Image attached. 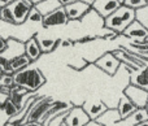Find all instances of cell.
<instances>
[{
  "label": "cell",
  "instance_id": "6da1fadb",
  "mask_svg": "<svg viewBox=\"0 0 148 126\" xmlns=\"http://www.w3.org/2000/svg\"><path fill=\"white\" fill-rule=\"evenodd\" d=\"M13 78H14V86H21L29 92H35L46 83V78L42 70L34 65H29L25 69L14 73Z\"/></svg>",
  "mask_w": 148,
  "mask_h": 126
},
{
  "label": "cell",
  "instance_id": "7a4b0ae2",
  "mask_svg": "<svg viewBox=\"0 0 148 126\" xmlns=\"http://www.w3.org/2000/svg\"><path fill=\"white\" fill-rule=\"evenodd\" d=\"M135 21V10L126 5H121L114 13L104 20V26L114 34H123V31Z\"/></svg>",
  "mask_w": 148,
  "mask_h": 126
},
{
  "label": "cell",
  "instance_id": "3957f363",
  "mask_svg": "<svg viewBox=\"0 0 148 126\" xmlns=\"http://www.w3.org/2000/svg\"><path fill=\"white\" fill-rule=\"evenodd\" d=\"M53 99H51L49 96H40L36 98V100L33 103L30 111H29L27 116H26L23 122H40L43 121L44 116L47 114V112L49 111V108L53 104ZM22 122V124H23Z\"/></svg>",
  "mask_w": 148,
  "mask_h": 126
},
{
  "label": "cell",
  "instance_id": "277c9868",
  "mask_svg": "<svg viewBox=\"0 0 148 126\" xmlns=\"http://www.w3.org/2000/svg\"><path fill=\"white\" fill-rule=\"evenodd\" d=\"M123 95H125L136 108H146V104L148 101V91L147 90L129 83V86H126L125 90H123Z\"/></svg>",
  "mask_w": 148,
  "mask_h": 126
},
{
  "label": "cell",
  "instance_id": "5b68a950",
  "mask_svg": "<svg viewBox=\"0 0 148 126\" xmlns=\"http://www.w3.org/2000/svg\"><path fill=\"white\" fill-rule=\"evenodd\" d=\"M95 65L101 70H104L108 75H114L117 73L118 68H120L121 61L114 56L113 52H107L95 61Z\"/></svg>",
  "mask_w": 148,
  "mask_h": 126
},
{
  "label": "cell",
  "instance_id": "8992f818",
  "mask_svg": "<svg viewBox=\"0 0 148 126\" xmlns=\"http://www.w3.org/2000/svg\"><path fill=\"white\" fill-rule=\"evenodd\" d=\"M121 5L122 4L118 0H95L91 8L95 10L96 14H99L103 20H105L112 13H114Z\"/></svg>",
  "mask_w": 148,
  "mask_h": 126
},
{
  "label": "cell",
  "instance_id": "52a82bcc",
  "mask_svg": "<svg viewBox=\"0 0 148 126\" xmlns=\"http://www.w3.org/2000/svg\"><path fill=\"white\" fill-rule=\"evenodd\" d=\"M7 8L10 10V13H12L14 25H22V23H25L26 21H27L29 12H30V9H31L22 0H16L14 3L8 5Z\"/></svg>",
  "mask_w": 148,
  "mask_h": 126
},
{
  "label": "cell",
  "instance_id": "ba28073f",
  "mask_svg": "<svg viewBox=\"0 0 148 126\" xmlns=\"http://www.w3.org/2000/svg\"><path fill=\"white\" fill-rule=\"evenodd\" d=\"M90 122H91V120L84 112V109L82 107L75 105L70 109L66 118H65V125L66 126H86Z\"/></svg>",
  "mask_w": 148,
  "mask_h": 126
},
{
  "label": "cell",
  "instance_id": "9c48e42d",
  "mask_svg": "<svg viewBox=\"0 0 148 126\" xmlns=\"http://www.w3.org/2000/svg\"><path fill=\"white\" fill-rule=\"evenodd\" d=\"M69 22V17H68L65 8L61 7L59 9H56L55 12L49 13V14L44 16L43 17V27H55V26H62L66 25Z\"/></svg>",
  "mask_w": 148,
  "mask_h": 126
},
{
  "label": "cell",
  "instance_id": "30bf717a",
  "mask_svg": "<svg viewBox=\"0 0 148 126\" xmlns=\"http://www.w3.org/2000/svg\"><path fill=\"white\" fill-rule=\"evenodd\" d=\"M64 8H65V12H66L68 17H69V21L81 20V18H83L84 16L92 9L91 5L86 4V3L81 1V0L74 1V3H72V4L65 5Z\"/></svg>",
  "mask_w": 148,
  "mask_h": 126
},
{
  "label": "cell",
  "instance_id": "8fae6325",
  "mask_svg": "<svg viewBox=\"0 0 148 126\" xmlns=\"http://www.w3.org/2000/svg\"><path fill=\"white\" fill-rule=\"evenodd\" d=\"M123 35L133 39V43H143L148 39V30L135 20L123 31Z\"/></svg>",
  "mask_w": 148,
  "mask_h": 126
},
{
  "label": "cell",
  "instance_id": "7c38bea8",
  "mask_svg": "<svg viewBox=\"0 0 148 126\" xmlns=\"http://www.w3.org/2000/svg\"><path fill=\"white\" fill-rule=\"evenodd\" d=\"M73 104L69 103V101H61V100H55L53 104H52V107L49 108V111L47 112V114L44 116L43 121H42V124L44 126L48 125V122L51 121L52 118H53L55 116H57V114L60 113H64V112H68L70 111V109L73 108Z\"/></svg>",
  "mask_w": 148,
  "mask_h": 126
},
{
  "label": "cell",
  "instance_id": "4fadbf2b",
  "mask_svg": "<svg viewBox=\"0 0 148 126\" xmlns=\"http://www.w3.org/2000/svg\"><path fill=\"white\" fill-rule=\"evenodd\" d=\"M82 108L84 109V112L87 113V116L90 117L91 121H96L103 113L108 109V107L105 105L103 101L97 100V101H86L82 105Z\"/></svg>",
  "mask_w": 148,
  "mask_h": 126
},
{
  "label": "cell",
  "instance_id": "5bb4252c",
  "mask_svg": "<svg viewBox=\"0 0 148 126\" xmlns=\"http://www.w3.org/2000/svg\"><path fill=\"white\" fill-rule=\"evenodd\" d=\"M1 55L9 60L14 59L20 55H25V43H22V42L17 40L14 38L7 39V48Z\"/></svg>",
  "mask_w": 148,
  "mask_h": 126
},
{
  "label": "cell",
  "instance_id": "9a60e30c",
  "mask_svg": "<svg viewBox=\"0 0 148 126\" xmlns=\"http://www.w3.org/2000/svg\"><path fill=\"white\" fill-rule=\"evenodd\" d=\"M25 55L31 60V62L36 61V60L43 55L40 46H39V42H38L36 35L30 36V38L25 42Z\"/></svg>",
  "mask_w": 148,
  "mask_h": 126
},
{
  "label": "cell",
  "instance_id": "2e32d148",
  "mask_svg": "<svg viewBox=\"0 0 148 126\" xmlns=\"http://www.w3.org/2000/svg\"><path fill=\"white\" fill-rule=\"evenodd\" d=\"M122 120H121V116L118 113L117 108H108L95 122L99 126H109V125L118 124Z\"/></svg>",
  "mask_w": 148,
  "mask_h": 126
},
{
  "label": "cell",
  "instance_id": "e0dca14e",
  "mask_svg": "<svg viewBox=\"0 0 148 126\" xmlns=\"http://www.w3.org/2000/svg\"><path fill=\"white\" fill-rule=\"evenodd\" d=\"M130 83L148 91V65L140 69H136L135 72H131Z\"/></svg>",
  "mask_w": 148,
  "mask_h": 126
},
{
  "label": "cell",
  "instance_id": "ac0fdd59",
  "mask_svg": "<svg viewBox=\"0 0 148 126\" xmlns=\"http://www.w3.org/2000/svg\"><path fill=\"white\" fill-rule=\"evenodd\" d=\"M116 108H117L118 113H120L121 120H126L130 114H133L134 112L138 109L127 98H126L125 95H123V94H122V96L120 98V100H118V104H117Z\"/></svg>",
  "mask_w": 148,
  "mask_h": 126
},
{
  "label": "cell",
  "instance_id": "d6986e66",
  "mask_svg": "<svg viewBox=\"0 0 148 126\" xmlns=\"http://www.w3.org/2000/svg\"><path fill=\"white\" fill-rule=\"evenodd\" d=\"M34 7H35L36 9L40 12V14L44 17V16L49 14V13L55 12L56 9L61 8L62 4L59 1V0H43V1H40L39 4L34 5Z\"/></svg>",
  "mask_w": 148,
  "mask_h": 126
},
{
  "label": "cell",
  "instance_id": "ffe728a7",
  "mask_svg": "<svg viewBox=\"0 0 148 126\" xmlns=\"http://www.w3.org/2000/svg\"><path fill=\"white\" fill-rule=\"evenodd\" d=\"M147 120H148V112L146 111V108H138L133 114H130L127 118L122 120V121L131 126H136L142 124V122L147 121Z\"/></svg>",
  "mask_w": 148,
  "mask_h": 126
},
{
  "label": "cell",
  "instance_id": "44dd1931",
  "mask_svg": "<svg viewBox=\"0 0 148 126\" xmlns=\"http://www.w3.org/2000/svg\"><path fill=\"white\" fill-rule=\"evenodd\" d=\"M31 64H33L31 60L29 59L26 55H20V56L10 60V68H12V70H13V74L22 69H25V68H27L29 65H31Z\"/></svg>",
  "mask_w": 148,
  "mask_h": 126
},
{
  "label": "cell",
  "instance_id": "7402d4cb",
  "mask_svg": "<svg viewBox=\"0 0 148 126\" xmlns=\"http://www.w3.org/2000/svg\"><path fill=\"white\" fill-rule=\"evenodd\" d=\"M36 38H38V36H36ZM38 42H39V46H40L43 53L51 52L52 49H55L59 46V43H61L60 39H44V38H38Z\"/></svg>",
  "mask_w": 148,
  "mask_h": 126
},
{
  "label": "cell",
  "instance_id": "603a6c76",
  "mask_svg": "<svg viewBox=\"0 0 148 126\" xmlns=\"http://www.w3.org/2000/svg\"><path fill=\"white\" fill-rule=\"evenodd\" d=\"M0 108H1L3 111L5 112V114L8 116V118H12V117H14L16 114L20 112V109H18L17 107H16L14 104H13L8 98L4 100V103L0 104Z\"/></svg>",
  "mask_w": 148,
  "mask_h": 126
},
{
  "label": "cell",
  "instance_id": "cb8c5ba5",
  "mask_svg": "<svg viewBox=\"0 0 148 126\" xmlns=\"http://www.w3.org/2000/svg\"><path fill=\"white\" fill-rule=\"evenodd\" d=\"M13 86H14L13 74H1V77H0V88L8 94Z\"/></svg>",
  "mask_w": 148,
  "mask_h": 126
},
{
  "label": "cell",
  "instance_id": "d4e9b609",
  "mask_svg": "<svg viewBox=\"0 0 148 126\" xmlns=\"http://www.w3.org/2000/svg\"><path fill=\"white\" fill-rule=\"evenodd\" d=\"M135 20L148 30V4L140 9L135 10Z\"/></svg>",
  "mask_w": 148,
  "mask_h": 126
},
{
  "label": "cell",
  "instance_id": "484cf974",
  "mask_svg": "<svg viewBox=\"0 0 148 126\" xmlns=\"http://www.w3.org/2000/svg\"><path fill=\"white\" fill-rule=\"evenodd\" d=\"M27 21L34 22V23H43V16L40 14V12H39L35 7H33L30 9V12H29Z\"/></svg>",
  "mask_w": 148,
  "mask_h": 126
},
{
  "label": "cell",
  "instance_id": "4316f807",
  "mask_svg": "<svg viewBox=\"0 0 148 126\" xmlns=\"http://www.w3.org/2000/svg\"><path fill=\"white\" fill-rule=\"evenodd\" d=\"M0 70L3 72V74H13V70L10 68V60L3 55H0Z\"/></svg>",
  "mask_w": 148,
  "mask_h": 126
},
{
  "label": "cell",
  "instance_id": "83f0119b",
  "mask_svg": "<svg viewBox=\"0 0 148 126\" xmlns=\"http://www.w3.org/2000/svg\"><path fill=\"white\" fill-rule=\"evenodd\" d=\"M147 4H148L147 0H125V1H123V5H126V7L131 8V9H134V10L140 9V8L146 7Z\"/></svg>",
  "mask_w": 148,
  "mask_h": 126
},
{
  "label": "cell",
  "instance_id": "f1b7e54d",
  "mask_svg": "<svg viewBox=\"0 0 148 126\" xmlns=\"http://www.w3.org/2000/svg\"><path fill=\"white\" fill-rule=\"evenodd\" d=\"M0 20L4 21V22H7V23H12V25H14V21H13L12 13H10V10L8 9V8H3L1 17H0Z\"/></svg>",
  "mask_w": 148,
  "mask_h": 126
},
{
  "label": "cell",
  "instance_id": "f546056e",
  "mask_svg": "<svg viewBox=\"0 0 148 126\" xmlns=\"http://www.w3.org/2000/svg\"><path fill=\"white\" fill-rule=\"evenodd\" d=\"M96 38H97L96 35H86V36H82L81 39H78V40H77V43H87V42L95 40Z\"/></svg>",
  "mask_w": 148,
  "mask_h": 126
},
{
  "label": "cell",
  "instance_id": "4dcf8cb0",
  "mask_svg": "<svg viewBox=\"0 0 148 126\" xmlns=\"http://www.w3.org/2000/svg\"><path fill=\"white\" fill-rule=\"evenodd\" d=\"M5 48H7V40H5L1 35H0V55L5 51Z\"/></svg>",
  "mask_w": 148,
  "mask_h": 126
},
{
  "label": "cell",
  "instance_id": "1f68e13d",
  "mask_svg": "<svg viewBox=\"0 0 148 126\" xmlns=\"http://www.w3.org/2000/svg\"><path fill=\"white\" fill-rule=\"evenodd\" d=\"M14 1L16 0H0V8H7L8 5H10Z\"/></svg>",
  "mask_w": 148,
  "mask_h": 126
},
{
  "label": "cell",
  "instance_id": "d6a6232c",
  "mask_svg": "<svg viewBox=\"0 0 148 126\" xmlns=\"http://www.w3.org/2000/svg\"><path fill=\"white\" fill-rule=\"evenodd\" d=\"M18 126H44L40 122H23V124L18 125Z\"/></svg>",
  "mask_w": 148,
  "mask_h": 126
},
{
  "label": "cell",
  "instance_id": "836d02e7",
  "mask_svg": "<svg viewBox=\"0 0 148 126\" xmlns=\"http://www.w3.org/2000/svg\"><path fill=\"white\" fill-rule=\"evenodd\" d=\"M73 43H74V42H73V40H69V39H68V40H61V46H62V47L73 46Z\"/></svg>",
  "mask_w": 148,
  "mask_h": 126
},
{
  "label": "cell",
  "instance_id": "e575fe53",
  "mask_svg": "<svg viewBox=\"0 0 148 126\" xmlns=\"http://www.w3.org/2000/svg\"><path fill=\"white\" fill-rule=\"evenodd\" d=\"M59 1L62 4V7H65V5L72 4V3H74V1H78V0H59Z\"/></svg>",
  "mask_w": 148,
  "mask_h": 126
},
{
  "label": "cell",
  "instance_id": "d590c367",
  "mask_svg": "<svg viewBox=\"0 0 148 126\" xmlns=\"http://www.w3.org/2000/svg\"><path fill=\"white\" fill-rule=\"evenodd\" d=\"M22 1L25 3V4H27L30 8H33V7H34V4H33V3H31V0H22Z\"/></svg>",
  "mask_w": 148,
  "mask_h": 126
},
{
  "label": "cell",
  "instance_id": "8d00e7d4",
  "mask_svg": "<svg viewBox=\"0 0 148 126\" xmlns=\"http://www.w3.org/2000/svg\"><path fill=\"white\" fill-rule=\"evenodd\" d=\"M81 1L86 3V4H88V5H91V7H92V4L95 3V0H81Z\"/></svg>",
  "mask_w": 148,
  "mask_h": 126
},
{
  "label": "cell",
  "instance_id": "74e56055",
  "mask_svg": "<svg viewBox=\"0 0 148 126\" xmlns=\"http://www.w3.org/2000/svg\"><path fill=\"white\" fill-rule=\"evenodd\" d=\"M40 1H43V0H31V3H33L34 5H36V4H39Z\"/></svg>",
  "mask_w": 148,
  "mask_h": 126
},
{
  "label": "cell",
  "instance_id": "f35d334b",
  "mask_svg": "<svg viewBox=\"0 0 148 126\" xmlns=\"http://www.w3.org/2000/svg\"><path fill=\"white\" fill-rule=\"evenodd\" d=\"M86 126H99V125H97V124H96V122H95V121H91V122H90L88 125H86Z\"/></svg>",
  "mask_w": 148,
  "mask_h": 126
},
{
  "label": "cell",
  "instance_id": "ab89813d",
  "mask_svg": "<svg viewBox=\"0 0 148 126\" xmlns=\"http://www.w3.org/2000/svg\"><path fill=\"white\" fill-rule=\"evenodd\" d=\"M136 126H148V120H147V121H144V122H142V124L136 125Z\"/></svg>",
  "mask_w": 148,
  "mask_h": 126
},
{
  "label": "cell",
  "instance_id": "60d3db41",
  "mask_svg": "<svg viewBox=\"0 0 148 126\" xmlns=\"http://www.w3.org/2000/svg\"><path fill=\"white\" fill-rule=\"evenodd\" d=\"M4 126H17V125H14V124H10V122H5V124H4Z\"/></svg>",
  "mask_w": 148,
  "mask_h": 126
},
{
  "label": "cell",
  "instance_id": "b9f144b4",
  "mask_svg": "<svg viewBox=\"0 0 148 126\" xmlns=\"http://www.w3.org/2000/svg\"><path fill=\"white\" fill-rule=\"evenodd\" d=\"M146 111L148 112V101H147V104H146Z\"/></svg>",
  "mask_w": 148,
  "mask_h": 126
},
{
  "label": "cell",
  "instance_id": "7bdbcfd3",
  "mask_svg": "<svg viewBox=\"0 0 148 126\" xmlns=\"http://www.w3.org/2000/svg\"><path fill=\"white\" fill-rule=\"evenodd\" d=\"M118 1H120L121 4H123V1H125V0H118Z\"/></svg>",
  "mask_w": 148,
  "mask_h": 126
},
{
  "label": "cell",
  "instance_id": "ee69618b",
  "mask_svg": "<svg viewBox=\"0 0 148 126\" xmlns=\"http://www.w3.org/2000/svg\"><path fill=\"white\" fill-rule=\"evenodd\" d=\"M1 10H3V8H0V17H1Z\"/></svg>",
  "mask_w": 148,
  "mask_h": 126
},
{
  "label": "cell",
  "instance_id": "f6af8a7d",
  "mask_svg": "<svg viewBox=\"0 0 148 126\" xmlns=\"http://www.w3.org/2000/svg\"><path fill=\"white\" fill-rule=\"evenodd\" d=\"M1 74H3V72H1V70H0V77H1Z\"/></svg>",
  "mask_w": 148,
  "mask_h": 126
},
{
  "label": "cell",
  "instance_id": "bcb514c9",
  "mask_svg": "<svg viewBox=\"0 0 148 126\" xmlns=\"http://www.w3.org/2000/svg\"><path fill=\"white\" fill-rule=\"evenodd\" d=\"M61 126H66V125H65V122H64V124H62V125H61Z\"/></svg>",
  "mask_w": 148,
  "mask_h": 126
}]
</instances>
